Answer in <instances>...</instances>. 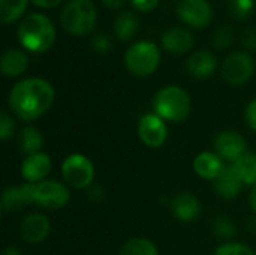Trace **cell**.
<instances>
[{
  "label": "cell",
  "mask_w": 256,
  "mask_h": 255,
  "mask_svg": "<svg viewBox=\"0 0 256 255\" xmlns=\"http://www.w3.org/2000/svg\"><path fill=\"white\" fill-rule=\"evenodd\" d=\"M57 33L54 23L40 12L24 17L18 26L20 44L32 53H45L56 42Z\"/></svg>",
  "instance_id": "cell-2"
},
{
  "label": "cell",
  "mask_w": 256,
  "mask_h": 255,
  "mask_svg": "<svg viewBox=\"0 0 256 255\" xmlns=\"http://www.w3.org/2000/svg\"><path fill=\"white\" fill-rule=\"evenodd\" d=\"M62 173L68 185L75 189H86L94 180V165L93 162L81 153L69 155L62 165Z\"/></svg>",
  "instance_id": "cell-6"
},
{
  "label": "cell",
  "mask_w": 256,
  "mask_h": 255,
  "mask_svg": "<svg viewBox=\"0 0 256 255\" xmlns=\"http://www.w3.org/2000/svg\"><path fill=\"white\" fill-rule=\"evenodd\" d=\"M214 255H255L254 251L242 243H225L218 248Z\"/></svg>",
  "instance_id": "cell-29"
},
{
  "label": "cell",
  "mask_w": 256,
  "mask_h": 255,
  "mask_svg": "<svg viewBox=\"0 0 256 255\" xmlns=\"http://www.w3.org/2000/svg\"><path fill=\"white\" fill-rule=\"evenodd\" d=\"M3 255H21V254H20V251H18L16 248H8V249L3 252Z\"/></svg>",
  "instance_id": "cell-38"
},
{
  "label": "cell",
  "mask_w": 256,
  "mask_h": 255,
  "mask_svg": "<svg viewBox=\"0 0 256 255\" xmlns=\"http://www.w3.org/2000/svg\"><path fill=\"white\" fill-rule=\"evenodd\" d=\"M44 147V137L39 129L34 126H27L20 134V149L26 155H34L39 153V150Z\"/></svg>",
  "instance_id": "cell-22"
},
{
  "label": "cell",
  "mask_w": 256,
  "mask_h": 255,
  "mask_svg": "<svg viewBox=\"0 0 256 255\" xmlns=\"http://www.w3.org/2000/svg\"><path fill=\"white\" fill-rule=\"evenodd\" d=\"M213 231L222 239H231L237 234V227L236 224L226 218V216H219L213 222Z\"/></svg>",
  "instance_id": "cell-26"
},
{
  "label": "cell",
  "mask_w": 256,
  "mask_h": 255,
  "mask_svg": "<svg viewBox=\"0 0 256 255\" xmlns=\"http://www.w3.org/2000/svg\"><path fill=\"white\" fill-rule=\"evenodd\" d=\"M214 149L222 159L232 164L248 153L246 140L236 131H224L218 134V137L214 138Z\"/></svg>",
  "instance_id": "cell-11"
},
{
  "label": "cell",
  "mask_w": 256,
  "mask_h": 255,
  "mask_svg": "<svg viewBox=\"0 0 256 255\" xmlns=\"http://www.w3.org/2000/svg\"><path fill=\"white\" fill-rule=\"evenodd\" d=\"M153 110L160 119L168 122H183L192 111V99L189 93L178 86H166L153 98Z\"/></svg>",
  "instance_id": "cell-3"
},
{
  "label": "cell",
  "mask_w": 256,
  "mask_h": 255,
  "mask_svg": "<svg viewBox=\"0 0 256 255\" xmlns=\"http://www.w3.org/2000/svg\"><path fill=\"white\" fill-rule=\"evenodd\" d=\"M180 20L195 29L207 27L213 20V8L208 0H182L177 6Z\"/></svg>",
  "instance_id": "cell-8"
},
{
  "label": "cell",
  "mask_w": 256,
  "mask_h": 255,
  "mask_svg": "<svg viewBox=\"0 0 256 255\" xmlns=\"http://www.w3.org/2000/svg\"><path fill=\"white\" fill-rule=\"evenodd\" d=\"M32 203H36V183L9 186L2 195V210L6 213L16 212Z\"/></svg>",
  "instance_id": "cell-12"
},
{
  "label": "cell",
  "mask_w": 256,
  "mask_h": 255,
  "mask_svg": "<svg viewBox=\"0 0 256 255\" xmlns=\"http://www.w3.org/2000/svg\"><path fill=\"white\" fill-rule=\"evenodd\" d=\"M230 11L238 20H246L250 17L255 8V0H230Z\"/></svg>",
  "instance_id": "cell-27"
},
{
  "label": "cell",
  "mask_w": 256,
  "mask_h": 255,
  "mask_svg": "<svg viewBox=\"0 0 256 255\" xmlns=\"http://www.w3.org/2000/svg\"><path fill=\"white\" fill-rule=\"evenodd\" d=\"M243 44L246 48L256 51V29L255 27H249L244 30L243 33Z\"/></svg>",
  "instance_id": "cell-33"
},
{
  "label": "cell",
  "mask_w": 256,
  "mask_h": 255,
  "mask_svg": "<svg viewBox=\"0 0 256 255\" xmlns=\"http://www.w3.org/2000/svg\"><path fill=\"white\" fill-rule=\"evenodd\" d=\"M52 162L46 153H34L24 159L21 164V176L28 183H39L42 182L51 171Z\"/></svg>",
  "instance_id": "cell-14"
},
{
  "label": "cell",
  "mask_w": 256,
  "mask_h": 255,
  "mask_svg": "<svg viewBox=\"0 0 256 255\" xmlns=\"http://www.w3.org/2000/svg\"><path fill=\"white\" fill-rule=\"evenodd\" d=\"M33 5L39 6V8H44V9H52L56 6H58L63 0H30Z\"/></svg>",
  "instance_id": "cell-35"
},
{
  "label": "cell",
  "mask_w": 256,
  "mask_h": 255,
  "mask_svg": "<svg viewBox=\"0 0 256 255\" xmlns=\"http://www.w3.org/2000/svg\"><path fill=\"white\" fill-rule=\"evenodd\" d=\"M124 63L130 74L136 77H148L159 68L160 50L152 41H138L128 48Z\"/></svg>",
  "instance_id": "cell-5"
},
{
  "label": "cell",
  "mask_w": 256,
  "mask_h": 255,
  "mask_svg": "<svg viewBox=\"0 0 256 255\" xmlns=\"http://www.w3.org/2000/svg\"><path fill=\"white\" fill-rule=\"evenodd\" d=\"M243 182L240 179V176L237 174V171L234 170V167H228L222 171V174L216 179L214 182V189L216 192L225 198V200H232L236 198L240 191L243 189Z\"/></svg>",
  "instance_id": "cell-19"
},
{
  "label": "cell",
  "mask_w": 256,
  "mask_h": 255,
  "mask_svg": "<svg viewBox=\"0 0 256 255\" xmlns=\"http://www.w3.org/2000/svg\"><path fill=\"white\" fill-rule=\"evenodd\" d=\"M246 120H248L249 126L254 131H256V99L249 102V105L246 108Z\"/></svg>",
  "instance_id": "cell-34"
},
{
  "label": "cell",
  "mask_w": 256,
  "mask_h": 255,
  "mask_svg": "<svg viewBox=\"0 0 256 255\" xmlns=\"http://www.w3.org/2000/svg\"><path fill=\"white\" fill-rule=\"evenodd\" d=\"M138 135L146 146H148L152 149H158L165 144V141L168 138V128H166V123L164 119H160L158 114L152 113V114H146L140 119Z\"/></svg>",
  "instance_id": "cell-10"
},
{
  "label": "cell",
  "mask_w": 256,
  "mask_h": 255,
  "mask_svg": "<svg viewBox=\"0 0 256 255\" xmlns=\"http://www.w3.org/2000/svg\"><path fill=\"white\" fill-rule=\"evenodd\" d=\"M194 168L200 177L206 180H216L226 167L224 165V161L218 153L202 152L195 158Z\"/></svg>",
  "instance_id": "cell-18"
},
{
  "label": "cell",
  "mask_w": 256,
  "mask_h": 255,
  "mask_svg": "<svg viewBox=\"0 0 256 255\" xmlns=\"http://www.w3.org/2000/svg\"><path fill=\"white\" fill-rule=\"evenodd\" d=\"M194 35L183 27H172L162 36V45L172 54H184L194 47Z\"/></svg>",
  "instance_id": "cell-16"
},
{
  "label": "cell",
  "mask_w": 256,
  "mask_h": 255,
  "mask_svg": "<svg viewBox=\"0 0 256 255\" xmlns=\"http://www.w3.org/2000/svg\"><path fill=\"white\" fill-rule=\"evenodd\" d=\"M56 98V90L48 80L26 78L16 83L9 93L10 110L22 120H34L45 114Z\"/></svg>",
  "instance_id": "cell-1"
},
{
  "label": "cell",
  "mask_w": 256,
  "mask_h": 255,
  "mask_svg": "<svg viewBox=\"0 0 256 255\" xmlns=\"http://www.w3.org/2000/svg\"><path fill=\"white\" fill-rule=\"evenodd\" d=\"M124 2L126 0H102V3L106 8H110V9H118V8H122L124 5Z\"/></svg>",
  "instance_id": "cell-36"
},
{
  "label": "cell",
  "mask_w": 256,
  "mask_h": 255,
  "mask_svg": "<svg viewBox=\"0 0 256 255\" xmlns=\"http://www.w3.org/2000/svg\"><path fill=\"white\" fill-rule=\"evenodd\" d=\"M234 170L240 176L242 182L248 186L256 185V153H246L243 158H240L237 162L232 164Z\"/></svg>",
  "instance_id": "cell-23"
},
{
  "label": "cell",
  "mask_w": 256,
  "mask_h": 255,
  "mask_svg": "<svg viewBox=\"0 0 256 255\" xmlns=\"http://www.w3.org/2000/svg\"><path fill=\"white\" fill-rule=\"evenodd\" d=\"M120 255H159L156 245L144 237L129 240L120 251Z\"/></svg>",
  "instance_id": "cell-25"
},
{
  "label": "cell",
  "mask_w": 256,
  "mask_h": 255,
  "mask_svg": "<svg viewBox=\"0 0 256 255\" xmlns=\"http://www.w3.org/2000/svg\"><path fill=\"white\" fill-rule=\"evenodd\" d=\"M70 200L69 189L56 180H42L36 183V204L44 209H63Z\"/></svg>",
  "instance_id": "cell-9"
},
{
  "label": "cell",
  "mask_w": 256,
  "mask_h": 255,
  "mask_svg": "<svg viewBox=\"0 0 256 255\" xmlns=\"http://www.w3.org/2000/svg\"><path fill=\"white\" fill-rule=\"evenodd\" d=\"M232 42H234V30L228 26H222L213 33V45L219 50L230 48Z\"/></svg>",
  "instance_id": "cell-28"
},
{
  "label": "cell",
  "mask_w": 256,
  "mask_h": 255,
  "mask_svg": "<svg viewBox=\"0 0 256 255\" xmlns=\"http://www.w3.org/2000/svg\"><path fill=\"white\" fill-rule=\"evenodd\" d=\"M28 66V57L21 50H8L0 60V69L6 77H18L26 72Z\"/></svg>",
  "instance_id": "cell-20"
},
{
  "label": "cell",
  "mask_w": 256,
  "mask_h": 255,
  "mask_svg": "<svg viewBox=\"0 0 256 255\" xmlns=\"http://www.w3.org/2000/svg\"><path fill=\"white\" fill-rule=\"evenodd\" d=\"M98 11L93 0H70L60 14L62 27L74 36H87L96 27Z\"/></svg>",
  "instance_id": "cell-4"
},
{
  "label": "cell",
  "mask_w": 256,
  "mask_h": 255,
  "mask_svg": "<svg viewBox=\"0 0 256 255\" xmlns=\"http://www.w3.org/2000/svg\"><path fill=\"white\" fill-rule=\"evenodd\" d=\"M171 210L176 218L182 222L196 221L201 215V204L198 198L189 192H182L176 195L171 201Z\"/></svg>",
  "instance_id": "cell-15"
},
{
  "label": "cell",
  "mask_w": 256,
  "mask_h": 255,
  "mask_svg": "<svg viewBox=\"0 0 256 255\" xmlns=\"http://www.w3.org/2000/svg\"><path fill=\"white\" fill-rule=\"evenodd\" d=\"M50 231H51V224L48 218L39 213L28 215L21 222V227H20L21 237L30 245L42 243L48 237Z\"/></svg>",
  "instance_id": "cell-13"
},
{
  "label": "cell",
  "mask_w": 256,
  "mask_h": 255,
  "mask_svg": "<svg viewBox=\"0 0 256 255\" xmlns=\"http://www.w3.org/2000/svg\"><path fill=\"white\" fill-rule=\"evenodd\" d=\"M138 27H140L138 17L130 11H124L117 17L114 24V32L120 41H130L136 35Z\"/></svg>",
  "instance_id": "cell-21"
},
{
  "label": "cell",
  "mask_w": 256,
  "mask_h": 255,
  "mask_svg": "<svg viewBox=\"0 0 256 255\" xmlns=\"http://www.w3.org/2000/svg\"><path fill=\"white\" fill-rule=\"evenodd\" d=\"M250 206H252L254 212L256 213V185L254 186V189H252V194H250Z\"/></svg>",
  "instance_id": "cell-37"
},
{
  "label": "cell",
  "mask_w": 256,
  "mask_h": 255,
  "mask_svg": "<svg viewBox=\"0 0 256 255\" xmlns=\"http://www.w3.org/2000/svg\"><path fill=\"white\" fill-rule=\"evenodd\" d=\"M255 71V62L249 53L237 51L228 56L222 65V75L224 78L232 86L246 84Z\"/></svg>",
  "instance_id": "cell-7"
},
{
  "label": "cell",
  "mask_w": 256,
  "mask_h": 255,
  "mask_svg": "<svg viewBox=\"0 0 256 255\" xmlns=\"http://www.w3.org/2000/svg\"><path fill=\"white\" fill-rule=\"evenodd\" d=\"M216 68H218V59L212 51H207V50L194 53L188 60L189 74L200 80L212 77Z\"/></svg>",
  "instance_id": "cell-17"
},
{
  "label": "cell",
  "mask_w": 256,
  "mask_h": 255,
  "mask_svg": "<svg viewBox=\"0 0 256 255\" xmlns=\"http://www.w3.org/2000/svg\"><path fill=\"white\" fill-rule=\"evenodd\" d=\"M132 6L136 9V11H141V12H152L153 9L158 8L159 5V0H130Z\"/></svg>",
  "instance_id": "cell-32"
},
{
  "label": "cell",
  "mask_w": 256,
  "mask_h": 255,
  "mask_svg": "<svg viewBox=\"0 0 256 255\" xmlns=\"http://www.w3.org/2000/svg\"><path fill=\"white\" fill-rule=\"evenodd\" d=\"M14 131H15L14 119L6 111H2V114H0V138L3 141H8L14 135Z\"/></svg>",
  "instance_id": "cell-30"
},
{
  "label": "cell",
  "mask_w": 256,
  "mask_h": 255,
  "mask_svg": "<svg viewBox=\"0 0 256 255\" xmlns=\"http://www.w3.org/2000/svg\"><path fill=\"white\" fill-rule=\"evenodd\" d=\"M28 0H0V20L3 24H12L22 17Z\"/></svg>",
  "instance_id": "cell-24"
},
{
  "label": "cell",
  "mask_w": 256,
  "mask_h": 255,
  "mask_svg": "<svg viewBox=\"0 0 256 255\" xmlns=\"http://www.w3.org/2000/svg\"><path fill=\"white\" fill-rule=\"evenodd\" d=\"M92 47L94 51L98 53H108L112 48V42L111 38L105 33H98L93 39H92Z\"/></svg>",
  "instance_id": "cell-31"
}]
</instances>
